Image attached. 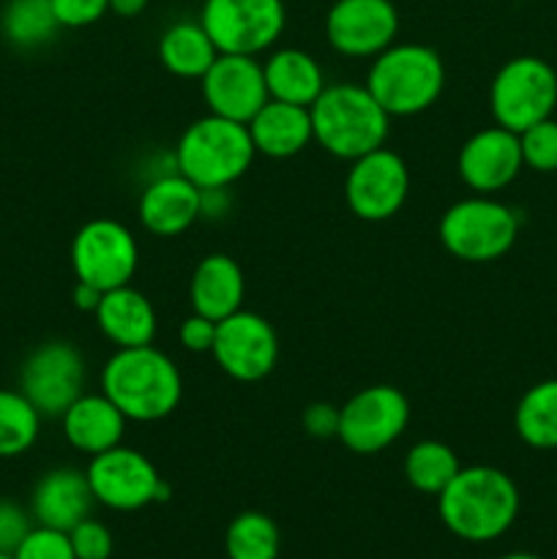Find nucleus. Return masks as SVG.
Returning <instances> with one entry per match:
<instances>
[{
  "mask_svg": "<svg viewBox=\"0 0 557 559\" xmlns=\"http://www.w3.org/2000/svg\"><path fill=\"white\" fill-rule=\"evenodd\" d=\"M102 393L134 424L169 418L183 399V377L175 360L153 344L115 349L104 364Z\"/></svg>",
  "mask_w": 557,
  "mask_h": 559,
  "instance_id": "obj_2",
  "label": "nucleus"
},
{
  "mask_svg": "<svg viewBox=\"0 0 557 559\" xmlns=\"http://www.w3.org/2000/svg\"><path fill=\"white\" fill-rule=\"evenodd\" d=\"M262 74H265L268 96L298 107H311L328 85L320 60L295 47L273 49L262 60Z\"/></svg>",
  "mask_w": 557,
  "mask_h": 559,
  "instance_id": "obj_24",
  "label": "nucleus"
},
{
  "mask_svg": "<svg viewBox=\"0 0 557 559\" xmlns=\"http://www.w3.org/2000/svg\"><path fill=\"white\" fill-rule=\"evenodd\" d=\"M93 491L87 484V475L74 467L49 469L33 486L31 497V516L42 527L63 530L69 533L71 527L91 516Z\"/></svg>",
  "mask_w": 557,
  "mask_h": 559,
  "instance_id": "obj_19",
  "label": "nucleus"
},
{
  "mask_svg": "<svg viewBox=\"0 0 557 559\" xmlns=\"http://www.w3.org/2000/svg\"><path fill=\"white\" fill-rule=\"evenodd\" d=\"M211 355L233 380L260 382L276 369L278 336L265 317L240 309L216 322Z\"/></svg>",
  "mask_w": 557,
  "mask_h": 559,
  "instance_id": "obj_14",
  "label": "nucleus"
},
{
  "mask_svg": "<svg viewBox=\"0 0 557 559\" xmlns=\"http://www.w3.org/2000/svg\"><path fill=\"white\" fill-rule=\"evenodd\" d=\"M85 475L93 500L109 511L129 513L169 500V486L158 475L156 464L134 448L115 445L91 456Z\"/></svg>",
  "mask_w": 557,
  "mask_h": 559,
  "instance_id": "obj_9",
  "label": "nucleus"
},
{
  "mask_svg": "<svg viewBox=\"0 0 557 559\" xmlns=\"http://www.w3.org/2000/svg\"><path fill=\"white\" fill-rule=\"evenodd\" d=\"M202 102L218 118L249 123L268 104V85L262 63L251 55L218 52L200 80Z\"/></svg>",
  "mask_w": 557,
  "mask_h": 559,
  "instance_id": "obj_16",
  "label": "nucleus"
},
{
  "mask_svg": "<svg viewBox=\"0 0 557 559\" xmlns=\"http://www.w3.org/2000/svg\"><path fill=\"white\" fill-rule=\"evenodd\" d=\"M282 533L276 522L260 511H246L229 522L224 533L227 559H278Z\"/></svg>",
  "mask_w": 557,
  "mask_h": 559,
  "instance_id": "obj_29",
  "label": "nucleus"
},
{
  "mask_svg": "<svg viewBox=\"0 0 557 559\" xmlns=\"http://www.w3.org/2000/svg\"><path fill=\"white\" fill-rule=\"evenodd\" d=\"M200 25L224 55H262L287 25L284 0H205Z\"/></svg>",
  "mask_w": 557,
  "mask_h": 559,
  "instance_id": "obj_8",
  "label": "nucleus"
},
{
  "mask_svg": "<svg viewBox=\"0 0 557 559\" xmlns=\"http://www.w3.org/2000/svg\"><path fill=\"white\" fill-rule=\"evenodd\" d=\"M3 38L16 49H36L60 31L49 0H9L0 14Z\"/></svg>",
  "mask_w": 557,
  "mask_h": 559,
  "instance_id": "obj_28",
  "label": "nucleus"
},
{
  "mask_svg": "<svg viewBox=\"0 0 557 559\" xmlns=\"http://www.w3.org/2000/svg\"><path fill=\"white\" fill-rule=\"evenodd\" d=\"M216 55L218 49L213 47L211 36L200 25V20L175 22L158 38V60L169 74L180 76V80H202Z\"/></svg>",
  "mask_w": 557,
  "mask_h": 559,
  "instance_id": "obj_25",
  "label": "nucleus"
},
{
  "mask_svg": "<svg viewBox=\"0 0 557 559\" xmlns=\"http://www.w3.org/2000/svg\"><path fill=\"white\" fill-rule=\"evenodd\" d=\"M399 11L393 0H336L325 14V38L344 58H377L396 44Z\"/></svg>",
  "mask_w": 557,
  "mask_h": 559,
  "instance_id": "obj_15",
  "label": "nucleus"
},
{
  "mask_svg": "<svg viewBox=\"0 0 557 559\" xmlns=\"http://www.w3.org/2000/svg\"><path fill=\"white\" fill-rule=\"evenodd\" d=\"M147 3L151 0H109V11L123 16V20H134V16H140L147 9Z\"/></svg>",
  "mask_w": 557,
  "mask_h": 559,
  "instance_id": "obj_40",
  "label": "nucleus"
},
{
  "mask_svg": "<svg viewBox=\"0 0 557 559\" xmlns=\"http://www.w3.org/2000/svg\"><path fill=\"white\" fill-rule=\"evenodd\" d=\"M93 317H96L98 331L115 344V349L145 347V344H153L158 331L156 309L131 284L107 289Z\"/></svg>",
  "mask_w": 557,
  "mask_h": 559,
  "instance_id": "obj_22",
  "label": "nucleus"
},
{
  "mask_svg": "<svg viewBox=\"0 0 557 559\" xmlns=\"http://www.w3.org/2000/svg\"><path fill=\"white\" fill-rule=\"evenodd\" d=\"M524 167L535 173H557V120L546 118L519 134Z\"/></svg>",
  "mask_w": 557,
  "mask_h": 559,
  "instance_id": "obj_31",
  "label": "nucleus"
},
{
  "mask_svg": "<svg viewBox=\"0 0 557 559\" xmlns=\"http://www.w3.org/2000/svg\"><path fill=\"white\" fill-rule=\"evenodd\" d=\"M244 298L246 278L233 257L216 251V254H208L197 262L189 282L191 311L213 322H222L224 317L244 309Z\"/></svg>",
  "mask_w": 557,
  "mask_h": 559,
  "instance_id": "obj_21",
  "label": "nucleus"
},
{
  "mask_svg": "<svg viewBox=\"0 0 557 559\" xmlns=\"http://www.w3.org/2000/svg\"><path fill=\"white\" fill-rule=\"evenodd\" d=\"M442 249L462 262L484 265L506 257L519 238V216L489 194H475L459 200L442 213L440 227Z\"/></svg>",
  "mask_w": 557,
  "mask_h": 559,
  "instance_id": "obj_6",
  "label": "nucleus"
},
{
  "mask_svg": "<svg viewBox=\"0 0 557 559\" xmlns=\"http://www.w3.org/2000/svg\"><path fill=\"white\" fill-rule=\"evenodd\" d=\"M229 202V189H200V218H222Z\"/></svg>",
  "mask_w": 557,
  "mask_h": 559,
  "instance_id": "obj_38",
  "label": "nucleus"
},
{
  "mask_svg": "<svg viewBox=\"0 0 557 559\" xmlns=\"http://www.w3.org/2000/svg\"><path fill=\"white\" fill-rule=\"evenodd\" d=\"M254 156L249 126L208 112L180 134L173 162L197 189H229L249 173Z\"/></svg>",
  "mask_w": 557,
  "mask_h": 559,
  "instance_id": "obj_5",
  "label": "nucleus"
},
{
  "mask_svg": "<svg viewBox=\"0 0 557 559\" xmlns=\"http://www.w3.org/2000/svg\"><path fill=\"white\" fill-rule=\"evenodd\" d=\"M300 424H304L306 435L315 437V440H331L339 435V407L328 402L309 404L300 415Z\"/></svg>",
  "mask_w": 557,
  "mask_h": 559,
  "instance_id": "obj_37",
  "label": "nucleus"
},
{
  "mask_svg": "<svg viewBox=\"0 0 557 559\" xmlns=\"http://www.w3.org/2000/svg\"><path fill=\"white\" fill-rule=\"evenodd\" d=\"M14 559H76L71 549V538L63 530L52 527H33L25 535L20 546H16Z\"/></svg>",
  "mask_w": 557,
  "mask_h": 559,
  "instance_id": "obj_32",
  "label": "nucleus"
},
{
  "mask_svg": "<svg viewBox=\"0 0 557 559\" xmlns=\"http://www.w3.org/2000/svg\"><path fill=\"white\" fill-rule=\"evenodd\" d=\"M522 147H519V134L502 129V126H489L470 136L462 145L457 158L459 178L475 194H497L508 189L522 173Z\"/></svg>",
  "mask_w": 557,
  "mask_h": 559,
  "instance_id": "obj_17",
  "label": "nucleus"
},
{
  "mask_svg": "<svg viewBox=\"0 0 557 559\" xmlns=\"http://www.w3.org/2000/svg\"><path fill=\"white\" fill-rule=\"evenodd\" d=\"M364 85L388 118H413L437 104L446 87V63L426 44H391L371 58Z\"/></svg>",
  "mask_w": 557,
  "mask_h": 559,
  "instance_id": "obj_4",
  "label": "nucleus"
},
{
  "mask_svg": "<svg viewBox=\"0 0 557 559\" xmlns=\"http://www.w3.org/2000/svg\"><path fill=\"white\" fill-rule=\"evenodd\" d=\"M462 469L457 451L440 440H420L404 456V478L420 495L437 497Z\"/></svg>",
  "mask_w": 557,
  "mask_h": 559,
  "instance_id": "obj_27",
  "label": "nucleus"
},
{
  "mask_svg": "<svg viewBox=\"0 0 557 559\" xmlns=\"http://www.w3.org/2000/svg\"><path fill=\"white\" fill-rule=\"evenodd\" d=\"M31 530L33 524L25 508L11 500H0V551L3 555H14Z\"/></svg>",
  "mask_w": 557,
  "mask_h": 559,
  "instance_id": "obj_35",
  "label": "nucleus"
},
{
  "mask_svg": "<svg viewBox=\"0 0 557 559\" xmlns=\"http://www.w3.org/2000/svg\"><path fill=\"white\" fill-rule=\"evenodd\" d=\"M213 338H216V322L208 320V317L191 311V314L180 322L178 342L180 347L189 349V353H197V355L211 353Z\"/></svg>",
  "mask_w": 557,
  "mask_h": 559,
  "instance_id": "obj_36",
  "label": "nucleus"
},
{
  "mask_svg": "<svg viewBox=\"0 0 557 559\" xmlns=\"http://www.w3.org/2000/svg\"><path fill=\"white\" fill-rule=\"evenodd\" d=\"M519 489L513 478L489 464L462 467L437 495V513L451 535L467 544L502 538L519 516Z\"/></svg>",
  "mask_w": 557,
  "mask_h": 559,
  "instance_id": "obj_1",
  "label": "nucleus"
},
{
  "mask_svg": "<svg viewBox=\"0 0 557 559\" xmlns=\"http://www.w3.org/2000/svg\"><path fill=\"white\" fill-rule=\"evenodd\" d=\"M246 126H249L254 151L268 158H293L315 140L309 107L276 102V98H268L265 107Z\"/></svg>",
  "mask_w": 557,
  "mask_h": 559,
  "instance_id": "obj_23",
  "label": "nucleus"
},
{
  "mask_svg": "<svg viewBox=\"0 0 557 559\" xmlns=\"http://www.w3.org/2000/svg\"><path fill=\"white\" fill-rule=\"evenodd\" d=\"M85 388V358L71 342H44L33 349L20 369V391L42 413L60 418Z\"/></svg>",
  "mask_w": 557,
  "mask_h": 559,
  "instance_id": "obj_12",
  "label": "nucleus"
},
{
  "mask_svg": "<svg viewBox=\"0 0 557 559\" xmlns=\"http://www.w3.org/2000/svg\"><path fill=\"white\" fill-rule=\"evenodd\" d=\"M140 265V246L131 229L115 218H93L76 229L71 240V267L76 282L98 287L102 293L126 287Z\"/></svg>",
  "mask_w": 557,
  "mask_h": 559,
  "instance_id": "obj_11",
  "label": "nucleus"
},
{
  "mask_svg": "<svg viewBox=\"0 0 557 559\" xmlns=\"http://www.w3.org/2000/svg\"><path fill=\"white\" fill-rule=\"evenodd\" d=\"M513 429L535 451H557V380H544L524 391L513 413Z\"/></svg>",
  "mask_w": 557,
  "mask_h": 559,
  "instance_id": "obj_26",
  "label": "nucleus"
},
{
  "mask_svg": "<svg viewBox=\"0 0 557 559\" xmlns=\"http://www.w3.org/2000/svg\"><path fill=\"white\" fill-rule=\"evenodd\" d=\"M104 293L98 287H93V284H85V282H76L74 293H71V300H74V306L80 311H96L98 304H102Z\"/></svg>",
  "mask_w": 557,
  "mask_h": 559,
  "instance_id": "obj_39",
  "label": "nucleus"
},
{
  "mask_svg": "<svg viewBox=\"0 0 557 559\" xmlns=\"http://www.w3.org/2000/svg\"><path fill=\"white\" fill-rule=\"evenodd\" d=\"M557 107V71L535 55H519L497 69L489 85V109L497 126L522 134L552 118Z\"/></svg>",
  "mask_w": 557,
  "mask_h": 559,
  "instance_id": "obj_7",
  "label": "nucleus"
},
{
  "mask_svg": "<svg viewBox=\"0 0 557 559\" xmlns=\"http://www.w3.org/2000/svg\"><path fill=\"white\" fill-rule=\"evenodd\" d=\"M410 197V169L399 153L386 145L349 162L344 200L360 222H388Z\"/></svg>",
  "mask_w": 557,
  "mask_h": 559,
  "instance_id": "obj_13",
  "label": "nucleus"
},
{
  "mask_svg": "<svg viewBox=\"0 0 557 559\" xmlns=\"http://www.w3.org/2000/svg\"><path fill=\"white\" fill-rule=\"evenodd\" d=\"M52 14L60 27H87L96 25L104 14L109 11V0H49Z\"/></svg>",
  "mask_w": 557,
  "mask_h": 559,
  "instance_id": "obj_34",
  "label": "nucleus"
},
{
  "mask_svg": "<svg viewBox=\"0 0 557 559\" xmlns=\"http://www.w3.org/2000/svg\"><path fill=\"white\" fill-rule=\"evenodd\" d=\"M315 142L342 162H355L386 145L391 118L366 85L336 82L325 85L309 107Z\"/></svg>",
  "mask_w": 557,
  "mask_h": 559,
  "instance_id": "obj_3",
  "label": "nucleus"
},
{
  "mask_svg": "<svg viewBox=\"0 0 557 559\" xmlns=\"http://www.w3.org/2000/svg\"><path fill=\"white\" fill-rule=\"evenodd\" d=\"M497 559H544V557L530 555V551H511V555H502V557H497Z\"/></svg>",
  "mask_w": 557,
  "mask_h": 559,
  "instance_id": "obj_41",
  "label": "nucleus"
},
{
  "mask_svg": "<svg viewBox=\"0 0 557 559\" xmlns=\"http://www.w3.org/2000/svg\"><path fill=\"white\" fill-rule=\"evenodd\" d=\"M407 426V396L393 385H369L339 407L336 440L358 456H375L391 448Z\"/></svg>",
  "mask_w": 557,
  "mask_h": 559,
  "instance_id": "obj_10",
  "label": "nucleus"
},
{
  "mask_svg": "<svg viewBox=\"0 0 557 559\" xmlns=\"http://www.w3.org/2000/svg\"><path fill=\"white\" fill-rule=\"evenodd\" d=\"M0 559H14V555H3V551H0Z\"/></svg>",
  "mask_w": 557,
  "mask_h": 559,
  "instance_id": "obj_42",
  "label": "nucleus"
},
{
  "mask_svg": "<svg viewBox=\"0 0 557 559\" xmlns=\"http://www.w3.org/2000/svg\"><path fill=\"white\" fill-rule=\"evenodd\" d=\"M42 431V413L22 391L0 388V459H16L31 451Z\"/></svg>",
  "mask_w": 557,
  "mask_h": 559,
  "instance_id": "obj_30",
  "label": "nucleus"
},
{
  "mask_svg": "<svg viewBox=\"0 0 557 559\" xmlns=\"http://www.w3.org/2000/svg\"><path fill=\"white\" fill-rule=\"evenodd\" d=\"M71 549H74L76 559H109L112 557L115 540L112 533L104 527L96 519H82L76 527L69 530Z\"/></svg>",
  "mask_w": 557,
  "mask_h": 559,
  "instance_id": "obj_33",
  "label": "nucleus"
},
{
  "mask_svg": "<svg viewBox=\"0 0 557 559\" xmlns=\"http://www.w3.org/2000/svg\"><path fill=\"white\" fill-rule=\"evenodd\" d=\"M126 415L104 393H82L63 415V437L74 451L98 456L115 445H123Z\"/></svg>",
  "mask_w": 557,
  "mask_h": 559,
  "instance_id": "obj_20",
  "label": "nucleus"
},
{
  "mask_svg": "<svg viewBox=\"0 0 557 559\" xmlns=\"http://www.w3.org/2000/svg\"><path fill=\"white\" fill-rule=\"evenodd\" d=\"M137 216L156 238H178L200 222V189L178 169H169L142 189Z\"/></svg>",
  "mask_w": 557,
  "mask_h": 559,
  "instance_id": "obj_18",
  "label": "nucleus"
}]
</instances>
